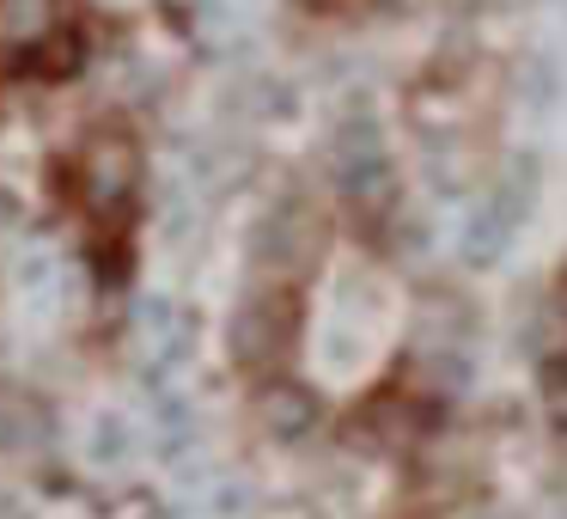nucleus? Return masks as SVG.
<instances>
[{"instance_id": "1", "label": "nucleus", "mask_w": 567, "mask_h": 519, "mask_svg": "<svg viewBox=\"0 0 567 519\" xmlns=\"http://www.w3.org/2000/svg\"><path fill=\"white\" fill-rule=\"evenodd\" d=\"M281 343H287V299H262L238 318V355H250V367L281 355Z\"/></svg>"}, {"instance_id": "3", "label": "nucleus", "mask_w": 567, "mask_h": 519, "mask_svg": "<svg viewBox=\"0 0 567 519\" xmlns=\"http://www.w3.org/2000/svg\"><path fill=\"white\" fill-rule=\"evenodd\" d=\"M561 312H567V282H561Z\"/></svg>"}, {"instance_id": "2", "label": "nucleus", "mask_w": 567, "mask_h": 519, "mask_svg": "<svg viewBox=\"0 0 567 519\" xmlns=\"http://www.w3.org/2000/svg\"><path fill=\"white\" fill-rule=\"evenodd\" d=\"M543 404H549V416L567 428V360H561V355L543 367Z\"/></svg>"}]
</instances>
